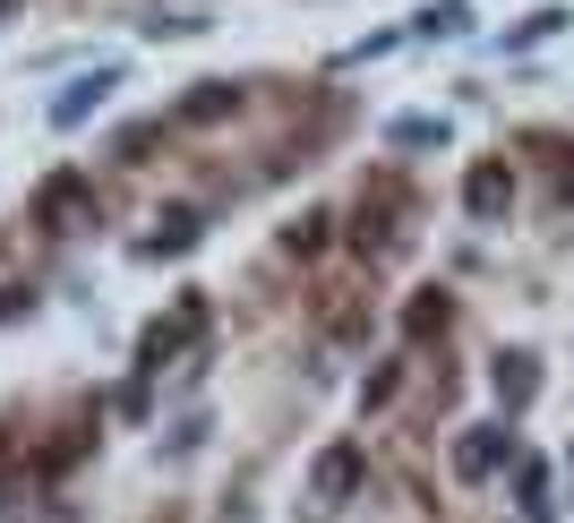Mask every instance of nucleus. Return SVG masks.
<instances>
[{"instance_id": "1", "label": "nucleus", "mask_w": 574, "mask_h": 523, "mask_svg": "<svg viewBox=\"0 0 574 523\" xmlns=\"http://www.w3.org/2000/svg\"><path fill=\"white\" fill-rule=\"evenodd\" d=\"M224 103H232V86H189V103H181V112H189V121H215Z\"/></svg>"}]
</instances>
